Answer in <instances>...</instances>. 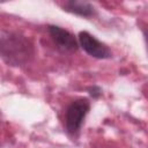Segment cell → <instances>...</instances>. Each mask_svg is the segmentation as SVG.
Segmentation results:
<instances>
[{
  "instance_id": "8992f818",
  "label": "cell",
  "mask_w": 148,
  "mask_h": 148,
  "mask_svg": "<svg viewBox=\"0 0 148 148\" xmlns=\"http://www.w3.org/2000/svg\"><path fill=\"white\" fill-rule=\"evenodd\" d=\"M88 91H89V95L92 96L94 98H97V97H99V96L102 95V89H101L99 87H97V86L90 87V88L88 89Z\"/></svg>"
},
{
  "instance_id": "277c9868",
  "label": "cell",
  "mask_w": 148,
  "mask_h": 148,
  "mask_svg": "<svg viewBox=\"0 0 148 148\" xmlns=\"http://www.w3.org/2000/svg\"><path fill=\"white\" fill-rule=\"evenodd\" d=\"M47 32L51 36L58 50L62 52H74L77 50L79 40L68 30L58 25L50 24L47 25Z\"/></svg>"
},
{
  "instance_id": "3957f363",
  "label": "cell",
  "mask_w": 148,
  "mask_h": 148,
  "mask_svg": "<svg viewBox=\"0 0 148 148\" xmlns=\"http://www.w3.org/2000/svg\"><path fill=\"white\" fill-rule=\"evenodd\" d=\"M79 45L83 51L92 58L96 59H109L112 57L110 49L102 42H99L95 36L88 31H80L79 34Z\"/></svg>"
},
{
  "instance_id": "6da1fadb",
  "label": "cell",
  "mask_w": 148,
  "mask_h": 148,
  "mask_svg": "<svg viewBox=\"0 0 148 148\" xmlns=\"http://www.w3.org/2000/svg\"><path fill=\"white\" fill-rule=\"evenodd\" d=\"M0 54L9 66H24L35 56L32 42L21 32L2 30L0 35Z\"/></svg>"
},
{
  "instance_id": "5b68a950",
  "label": "cell",
  "mask_w": 148,
  "mask_h": 148,
  "mask_svg": "<svg viewBox=\"0 0 148 148\" xmlns=\"http://www.w3.org/2000/svg\"><path fill=\"white\" fill-rule=\"evenodd\" d=\"M64 10L75 14L81 17H91L96 14L95 7L88 2V1H81V0H69L66 1L62 5Z\"/></svg>"
},
{
  "instance_id": "52a82bcc",
  "label": "cell",
  "mask_w": 148,
  "mask_h": 148,
  "mask_svg": "<svg viewBox=\"0 0 148 148\" xmlns=\"http://www.w3.org/2000/svg\"><path fill=\"white\" fill-rule=\"evenodd\" d=\"M143 36H145V40H146V45H147V50H148V28H146L143 30Z\"/></svg>"
},
{
  "instance_id": "7a4b0ae2",
  "label": "cell",
  "mask_w": 148,
  "mask_h": 148,
  "mask_svg": "<svg viewBox=\"0 0 148 148\" xmlns=\"http://www.w3.org/2000/svg\"><path fill=\"white\" fill-rule=\"evenodd\" d=\"M89 110L90 102L83 97L74 99L67 106L65 113V128L68 134H75L80 131Z\"/></svg>"
}]
</instances>
